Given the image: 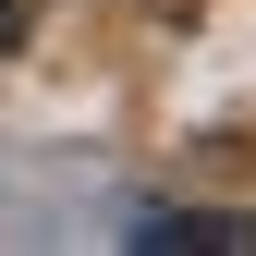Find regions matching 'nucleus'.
<instances>
[{
    "instance_id": "obj_1",
    "label": "nucleus",
    "mask_w": 256,
    "mask_h": 256,
    "mask_svg": "<svg viewBox=\"0 0 256 256\" xmlns=\"http://www.w3.org/2000/svg\"><path fill=\"white\" fill-rule=\"evenodd\" d=\"M134 244H146V256H244V244H256V220H220V208H158V220H134Z\"/></svg>"
},
{
    "instance_id": "obj_2",
    "label": "nucleus",
    "mask_w": 256,
    "mask_h": 256,
    "mask_svg": "<svg viewBox=\"0 0 256 256\" xmlns=\"http://www.w3.org/2000/svg\"><path fill=\"white\" fill-rule=\"evenodd\" d=\"M12 37H24V0H0V49H12Z\"/></svg>"
}]
</instances>
